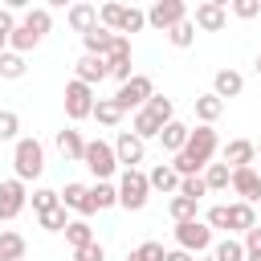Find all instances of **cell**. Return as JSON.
Instances as JSON below:
<instances>
[{
	"instance_id": "1",
	"label": "cell",
	"mask_w": 261,
	"mask_h": 261,
	"mask_svg": "<svg viewBox=\"0 0 261 261\" xmlns=\"http://www.w3.org/2000/svg\"><path fill=\"white\" fill-rule=\"evenodd\" d=\"M216 147H220L216 130H212V126H196V130L188 135L184 151H179V155H171V171H175L179 179H184V175H200V171L212 163Z\"/></svg>"
},
{
	"instance_id": "2",
	"label": "cell",
	"mask_w": 261,
	"mask_h": 261,
	"mask_svg": "<svg viewBox=\"0 0 261 261\" xmlns=\"http://www.w3.org/2000/svg\"><path fill=\"white\" fill-rule=\"evenodd\" d=\"M12 167H16V179H20V184L37 179V175L45 171V147H41L33 135L16 139V147H12Z\"/></svg>"
},
{
	"instance_id": "3",
	"label": "cell",
	"mask_w": 261,
	"mask_h": 261,
	"mask_svg": "<svg viewBox=\"0 0 261 261\" xmlns=\"http://www.w3.org/2000/svg\"><path fill=\"white\" fill-rule=\"evenodd\" d=\"M118 204L126 208V212H139V208H147V196H151V184H147V171H139V167H126L122 175H118Z\"/></svg>"
},
{
	"instance_id": "4",
	"label": "cell",
	"mask_w": 261,
	"mask_h": 261,
	"mask_svg": "<svg viewBox=\"0 0 261 261\" xmlns=\"http://www.w3.org/2000/svg\"><path fill=\"white\" fill-rule=\"evenodd\" d=\"M82 163L90 167V175H94V179H110V175L118 171L114 143H106V139H90V143H86V151H82Z\"/></svg>"
},
{
	"instance_id": "5",
	"label": "cell",
	"mask_w": 261,
	"mask_h": 261,
	"mask_svg": "<svg viewBox=\"0 0 261 261\" xmlns=\"http://www.w3.org/2000/svg\"><path fill=\"white\" fill-rule=\"evenodd\" d=\"M175 249H184V253H208L212 249V228L196 216V220H184V224H175Z\"/></svg>"
},
{
	"instance_id": "6",
	"label": "cell",
	"mask_w": 261,
	"mask_h": 261,
	"mask_svg": "<svg viewBox=\"0 0 261 261\" xmlns=\"http://www.w3.org/2000/svg\"><path fill=\"white\" fill-rule=\"evenodd\" d=\"M151 94H155V82H151L147 73H130V82H122V86H118L114 102H118V106H122V114H126V110H143Z\"/></svg>"
},
{
	"instance_id": "7",
	"label": "cell",
	"mask_w": 261,
	"mask_h": 261,
	"mask_svg": "<svg viewBox=\"0 0 261 261\" xmlns=\"http://www.w3.org/2000/svg\"><path fill=\"white\" fill-rule=\"evenodd\" d=\"M179 20H188V4L184 0H155L147 8V24L159 29V33H171Z\"/></svg>"
},
{
	"instance_id": "8",
	"label": "cell",
	"mask_w": 261,
	"mask_h": 261,
	"mask_svg": "<svg viewBox=\"0 0 261 261\" xmlns=\"http://www.w3.org/2000/svg\"><path fill=\"white\" fill-rule=\"evenodd\" d=\"M65 114H69V122H82V118H90L94 114V86H86V82H65Z\"/></svg>"
},
{
	"instance_id": "9",
	"label": "cell",
	"mask_w": 261,
	"mask_h": 261,
	"mask_svg": "<svg viewBox=\"0 0 261 261\" xmlns=\"http://www.w3.org/2000/svg\"><path fill=\"white\" fill-rule=\"evenodd\" d=\"M29 204V184H20L16 175L0 184V220H16Z\"/></svg>"
},
{
	"instance_id": "10",
	"label": "cell",
	"mask_w": 261,
	"mask_h": 261,
	"mask_svg": "<svg viewBox=\"0 0 261 261\" xmlns=\"http://www.w3.org/2000/svg\"><path fill=\"white\" fill-rule=\"evenodd\" d=\"M192 24L204 29V33H220L228 24V0H204V4H196Z\"/></svg>"
},
{
	"instance_id": "11",
	"label": "cell",
	"mask_w": 261,
	"mask_h": 261,
	"mask_svg": "<svg viewBox=\"0 0 261 261\" xmlns=\"http://www.w3.org/2000/svg\"><path fill=\"white\" fill-rule=\"evenodd\" d=\"M106 69H110V77L122 86V82H130V37H118L114 33V45H110V53H106Z\"/></svg>"
},
{
	"instance_id": "12",
	"label": "cell",
	"mask_w": 261,
	"mask_h": 261,
	"mask_svg": "<svg viewBox=\"0 0 261 261\" xmlns=\"http://www.w3.org/2000/svg\"><path fill=\"white\" fill-rule=\"evenodd\" d=\"M143 155H147V143H143L139 135L122 130V135L114 139V159H118V167H122V171H126V167H139V163H143Z\"/></svg>"
},
{
	"instance_id": "13",
	"label": "cell",
	"mask_w": 261,
	"mask_h": 261,
	"mask_svg": "<svg viewBox=\"0 0 261 261\" xmlns=\"http://www.w3.org/2000/svg\"><path fill=\"white\" fill-rule=\"evenodd\" d=\"M228 188H232L245 204H257V200H261V175H257V167H232Z\"/></svg>"
},
{
	"instance_id": "14",
	"label": "cell",
	"mask_w": 261,
	"mask_h": 261,
	"mask_svg": "<svg viewBox=\"0 0 261 261\" xmlns=\"http://www.w3.org/2000/svg\"><path fill=\"white\" fill-rule=\"evenodd\" d=\"M73 77H77V82H86V86H98L102 77H110V69H106V57L82 53V57H77V65H73Z\"/></svg>"
},
{
	"instance_id": "15",
	"label": "cell",
	"mask_w": 261,
	"mask_h": 261,
	"mask_svg": "<svg viewBox=\"0 0 261 261\" xmlns=\"http://www.w3.org/2000/svg\"><path fill=\"white\" fill-rule=\"evenodd\" d=\"M57 196H61V204H65V208H73L82 220H86V216H94V208H90V188H86V184H77V179H73V184H65Z\"/></svg>"
},
{
	"instance_id": "16",
	"label": "cell",
	"mask_w": 261,
	"mask_h": 261,
	"mask_svg": "<svg viewBox=\"0 0 261 261\" xmlns=\"http://www.w3.org/2000/svg\"><path fill=\"white\" fill-rule=\"evenodd\" d=\"M147 184H151V192H163V196H175L179 192V175L171 171V163H155L147 171Z\"/></svg>"
},
{
	"instance_id": "17",
	"label": "cell",
	"mask_w": 261,
	"mask_h": 261,
	"mask_svg": "<svg viewBox=\"0 0 261 261\" xmlns=\"http://www.w3.org/2000/svg\"><path fill=\"white\" fill-rule=\"evenodd\" d=\"M245 90V77L237 73V69H216V77H212V94L224 102V98H237Z\"/></svg>"
},
{
	"instance_id": "18",
	"label": "cell",
	"mask_w": 261,
	"mask_h": 261,
	"mask_svg": "<svg viewBox=\"0 0 261 261\" xmlns=\"http://www.w3.org/2000/svg\"><path fill=\"white\" fill-rule=\"evenodd\" d=\"M188 135H192V126H188V122H179V118H171V122L159 130V143H163V151L179 155V151H184V143H188Z\"/></svg>"
},
{
	"instance_id": "19",
	"label": "cell",
	"mask_w": 261,
	"mask_h": 261,
	"mask_svg": "<svg viewBox=\"0 0 261 261\" xmlns=\"http://www.w3.org/2000/svg\"><path fill=\"white\" fill-rule=\"evenodd\" d=\"M65 20H69V29H73V33H82V37H86V33L98 24V8H94V4H69Z\"/></svg>"
},
{
	"instance_id": "20",
	"label": "cell",
	"mask_w": 261,
	"mask_h": 261,
	"mask_svg": "<svg viewBox=\"0 0 261 261\" xmlns=\"http://www.w3.org/2000/svg\"><path fill=\"white\" fill-rule=\"evenodd\" d=\"M253 159H257V147H253L249 139H232V143L224 147V163H228V167H253Z\"/></svg>"
},
{
	"instance_id": "21",
	"label": "cell",
	"mask_w": 261,
	"mask_h": 261,
	"mask_svg": "<svg viewBox=\"0 0 261 261\" xmlns=\"http://www.w3.org/2000/svg\"><path fill=\"white\" fill-rule=\"evenodd\" d=\"M253 224H257V212H253V204H245V200L228 204V237H232V232H249Z\"/></svg>"
},
{
	"instance_id": "22",
	"label": "cell",
	"mask_w": 261,
	"mask_h": 261,
	"mask_svg": "<svg viewBox=\"0 0 261 261\" xmlns=\"http://www.w3.org/2000/svg\"><path fill=\"white\" fill-rule=\"evenodd\" d=\"M159 130H163V122H159L147 106H143V110H135V118H130V135H139V139L147 143V139H159Z\"/></svg>"
},
{
	"instance_id": "23",
	"label": "cell",
	"mask_w": 261,
	"mask_h": 261,
	"mask_svg": "<svg viewBox=\"0 0 261 261\" xmlns=\"http://www.w3.org/2000/svg\"><path fill=\"white\" fill-rule=\"evenodd\" d=\"M24 249H29V241L20 232L0 228V261H24Z\"/></svg>"
},
{
	"instance_id": "24",
	"label": "cell",
	"mask_w": 261,
	"mask_h": 261,
	"mask_svg": "<svg viewBox=\"0 0 261 261\" xmlns=\"http://www.w3.org/2000/svg\"><path fill=\"white\" fill-rule=\"evenodd\" d=\"M20 24H24V29H33V33H37V37L45 41V33L53 29V12H49L45 4H37V8H24V16H20Z\"/></svg>"
},
{
	"instance_id": "25",
	"label": "cell",
	"mask_w": 261,
	"mask_h": 261,
	"mask_svg": "<svg viewBox=\"0 0 261 261\" xmlns=\"http://www.w3.org/2000/svg\"><path fill=\"white\" fill-rule=\"evenodd\" d=\"M82 45H86V53L106 57V53H110V45H114V33H110V29H102V24H94V29L82 37Z\"/></svg>"
},
{
	"instance_id": "26",
	"label": "cell",
	"mask_w": 261,
	"mask_h": 261,
	"mask_svg": "<svg viewBox=\"0 0 261 261\" xmlns=\"http://www.w3.org/2000/svg\"><path fill=\"white\" fill-rule=\"evenodd\" d=\"M220 114H224V102H220V98H216L212 90L196 98V118H200V126H212V122H216Z\"/></svg>"
},
{
	"instance_id": "27",
	"label": "cell",
	"mask_w": 261,
	"mask_h": 261,
	"mask_svg": "<svg viewBox=\"0 0 261 261\" xmlns=\"http://www.w3.org/2000/svg\"><path fill=\"white\" fill-rule=\"evenodd\" d=\"M118 204V188L110 184V179H98L94 188H90V208L94 212H106V208H114Z\"/></svg>"
},
{
	"instance_id": "28",
	"label": "cell",
	"mask_w": 261,
	"mask_h": 261,
	"mask_svg": "<svg viewBox=\"0 0 261 261\" xmlns=\"http://www.w3.org/2000/svg\"><path fill=\"white\" fill-rule=\"evenodd\" d=\"M90 118H98L102 126H118L122 122V106L114 102V98H94V114Z\"/></svg>"
},
{
	"instance_id": "29",
	"label": "cell",
	"mask_w": 261,
	"mask_h": 261,
	"mask_svg": "<svg viewBox=\"0 0 261 261\" xmlns=\"http://www.w3.org/2000/svg\"><path fill=\"white\" fill-rule=\"evenodd\" d=\"M57 151L65 155V159H77L82 163V151H86V139L69 126V130H57Z\"/></svg>"
},
{
	"instance_id": "30",
	"label": "cell",
	"mask_w": 261,
	"mask_h": 261,
	"mask_svg": "<svg viewBox=\"0 0 261 261\" xmlns=\"http://www.w3.org/2000/svg\"><path fill=\"white\" fill-rule=\"evenodd\" d=\"M65 241L73 245V253L86 249V245H94V228H90V220H82V216L69 220V224H65Z\"/></svg>"
},
{
	"instance_id": "31",
	"label": "cell",
	"mask_w": 261,
	"mask_h": 261,
	"mask_svg": "<svg viewBox=\"0 0 261 261\" xmlns=\"http://www.w3.org/2000/svg\"><path fill=\"white\" fill-rule=\"evenodd\" d=\"M212 261H245V245L237 237H220L212 241Z\"/></svg>"
},
{
	"instance_id": "32",
	"label": "cell",
	"mask_w": 261,
	"mask_h": 261,
	"mask_svg": "<svg viewBox=\"0 0 261 261\" xmlns=\"http://www.w3.org/2000/svg\"><path fill=\"white\" fill-rule=\"evenodd\" d=\"M143 24H147V12L135 8V4H130V8L122 4V16H118V29H114V33H118V37H130V33H139Z\"/></svg>"
},
{
	"instance_id": "33",
	"label": "cell",
	"mask_w": 261,
	"mask_h": 261,
	"mask_svg": "<svg viewBox=\"0 0 261 261\" xmlns=\"http://www.w3.org/2000/svg\"><path fill=\"white\" fill-rule=\"evenodd\" d=\"M37 45H41V37H37L33 29H24V24L16 20V29H12V37H8V49L24 57V53H29V49H37Z\"/></svg>"
},
{
	"instance_id": "34",
	"label": "cell",
	"mask_w": 261,
	"mask_h": 261,
	"mask_svg": "<svg viewBox=\"0 0 261 261\" xmlns=\"http://www.w3.org/2000/svg\"><path fill=\"white\" fill-rule=\"evenodd\" d=\"M200 175H204L208 192H224V188H228V179H232V167H228V163H208Z\"/></svg>"
},
{
	"instance_id": "35",
	"label": "cell",
	"mask_w": 261,
	"mask_h": 261,
	"mask_svg": "<svg viewBox=\"0 0 261 261\" xmlns=\"http://www.w3.org/2000/svg\"><path fill=\"white\" fill-rule=\"evenodd\" d=\"M37 224H41L45 232H65V224H69V208L57 204V208H49V212H37Z\"/></svg>"
},
{
	"instance_id": "36",
	"label": "cell",
	"mask_w": 261,
	"mask_h": 261,
	"mask_svg": "<svg viewBox=\"0 0 261 261\" xmlns=\"http://www.w3.org/2000/svg\"><path fill=\"white\" fill-rule=\"evenodd\" d=\"M24 57L20 53H12V49H4L0 53V82H16V77H24Z\"/></svg>"
},
{
	"instance_id": "37",
	"label": "cell",
	"mask_w": 261,
	"mask_h": 261,
	"mask_svg": "<svg viewBox=\"0 0 261 261\" xmlns=\"http://www.w3.org/2000/svg\"><path fill=\"white\" fill-rule=\"evenodd\" d=\"M196 200H188V196H171V204H167V212H171V220L175 224H184V220H196Z\"/></svg>"
},
{
	"instance_id": "38",
	"label": "cell",
	"mask_w": 261,
	"mask_h": 261,
	"mask_svg": "<svg viewBox=\"0 0 261 261\" xmlns=\"http://www.w3.org/2000/svg\"><path fill=\"white\" fill-rule=\"evenodd\" d=\"M167 41H171L175 49H188V45L196 41V24H192V16H188V20H179V24L167 33Z\"/></svg>"
},
{
	"instance_id": "39",
	"label": "cell",
	"mask_w": 261,
	"mask_h": 261,
	"mask_svg": "<svg viewBox=\"0 0 261 261\" xmlns=\"http://www.w3.org/2000/svg\"><path fill=\"white\" fill-rule=\"evenodd\" d=\"M147 110H151V114H155L163 126L175 118V106H171V98H163V94H151V98H147Z\"/></svg>"
},
{
	"instance_id": "40",
	"label": "cell",
	"mask_w": 261,
	"mask_h": 261,
	"mask_svg": "<svg viewBox=\"0 0 261 261\" xmlns=\"http://www.w3.org/2000/svg\"><path fill=\"white\" fill-rule=\"evenodd\" d=\"M175 196H188V200H196V204H200V196H208V184H204V175H184Z\"/></svg>"
},
{
	"instance_id": "41",
	"label": "cell",
	"mask_w": 261,
	"mask_h": 261,
	"mask_svg": "<svg viewBox=\"0 0 261 261\" xmlns=\"http://www.w3.org/2000/svg\"><path fill=\"white\" fill-rule=\"evenodd\" d=\"M29 200H33V212H49V208H57V204H61V196H57L53 188H33V196H29Z\"/></svg>"
},
{
	"instance_id": "42",
	"label": "cell",
	"mask_w": 261,
	"mask_h": 261,
	"mask_svg": "<svg viewBox=\"0 0 261 261\" xmlns=\"http://www.w3.org/2000/svg\"><path fill=\"white\" fill-rule=\"evenodd\" d=\"M163 253H167V249H163L159 241H143V245L126 257V261H163Z\"/></svg>"
},
{
	"instance_id": "43",
	"label": "cell",
	"mask_w": 261,
	"mask_h": 261,
	"mask_svg": "<svg viewBox=\"0 0 261 261\" xmlns=\"http://www.w3.org/2000/svg\"><path fill=\"white\" fill-rule=\"evenodd\" d=\"M16 130H20V114H16V110H0V143L20 139Z\"/></svg>"
},
{
	"instance_id": "44",
	"label": "cell",
	"mask_w": 261,
	"mask_h": 261,
	"mask_svg": "<svg viewBox=\"0 0 261 261\" xmlns=\"http://www.w3.org/2000/svg\"><path fill=\"white\" fill-rule=\"evenodd\" d=\"M228 12L241 16V20H253V16H261V0H232Z\"/></svg>"
},
{
	"instance_id": "45",
	"label": "cell",
	"mask_w": 261,
	"mask_h": 261,
	"mask_svg": "<svg viewBox=\"0 0 261 261\" xmlns=\"http://www.w3.org/2000/svg\"><path fill=\"white\" fill-rule=\"evenodd\" d=\"M204 224H208V228H224V232H228V204H212V208H208V216H204Z\"/></svg>"
},
{
	"instance_id": "46",
	"label": "cell",
	"mask_w": 261,
	"mask_h": 261,
	"mask_svg": "<svg viewBox=\"0 0 261 261\" xmlns=\"http://www.w3.org/2000/svg\"><path fill=\"white\" fill-rule=\"evenodd\" d=\"M241 245H245V253H261V224H253V228L245 232Z\"/></svg>"
},
{
	"instance_id": "47",
	"label": "cell",
	"mask_w": 261,
	"mask_h": 261,
	"mask_svg": "<svg viewBox=\"0 0 261 261\" xmlns=\"http://www.w3.org/2000/svg\"><path fill=\"white\" fill-rule=\"evenodd\" d=\"M77 257H82V261H106V249H102V245L94 241V245H86V249H77Z\"/></svg>"
},
{
	"instance_id": "48",
	"label": "cell",
	"mask_w": 261,
	"mask_h": 261,
	"mask_svg": "<svg viewBox=\"0 0 261 261\" xmlns=\"http://www.w3.org/2000/svg\"><path fill=\"white\" fill-rule=\"evenodd\" d=\"M163 261H196V257H192V253H184V249H167V253H163Z\"/></svg>"
},
{
	"instance_id": "49",
	"label": "cell",
	"mask_w": 261,
	"mask_h": 261,
	"mask_svg": "<svg viewBox=\"0 0 261 261\" xmlns=\"http://www.w3.org/2000/svg\"><path fill=\"white\" fill-rule=\"evenodd\" d=\"M253 65H257V73H261V53H257V61H253Z\"/></svg>"
},
{
	"instance_id": "50",
	"label": "cell",
	"mask_w": 261,
	"mask_h": 261,
	"mask_svg": "<svg viewBox=\"0 0 261 261\" xmlns=\"http://www.w3.org/2000/svg\"><path fill=\"white\" fill-rule=\"evenodd\" d=\"M253 147H257V159H261V143H253Z\"/></svg>"
},
{
	"instance_id": "51",
	"label": "cell",
	"mask_w": 261,
	"mask_h": 261,
	"mask_svg": "<svg viewBox=\"0 0 261 261\" xmlns=\"http://www.w3.org/2000/svg\"><path fill=\"white\" fill-rule=\"evenodd\" d=\"M200 261H212V253H208V257H200Z\"/></svg>"
},
{
	"instance_id": "52",
	"label": "cell",
	"mask_w": 261,
	"mask_h": 261,
	"mask_svg": "<svg viewBox=\"0 0 261 261\" xmlns=\"http://www.w3.org/2000/svg\"><path fill=\"white\" fill-rule=\"evenodd\" d=\"M73 261H82V257H77V253H73Z\"/></svg>"
},
{
	"instance_id": "53",
	"label": "cell",
	"mask_w": 261,
	"mask_h": 261,
	"mask_svg": "<svg viewBox=\"0 0 261 261\" xmlns=\"http://www.w3.org/2000/svg\"><path fill=\"white\" fill-rule=\"evenodd\" d=\"M257 175H261V171H257Z\"/></svg>"
}]
</instances>
